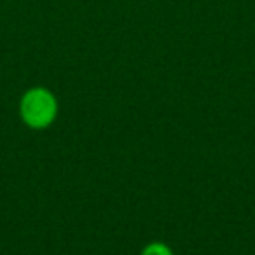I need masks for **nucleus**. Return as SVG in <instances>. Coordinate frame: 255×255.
Masks as SVG:
<instances>
[{
	"mask_svg": "<svg viewBox=\"0 0 255 255\" xmlns=\"http://www.w3.org/2000/svg\"><path fill=\"white\" fill-rule=\"evenodd\" d=\"M60 103L58 96L46 86L28 88L19 98V117L30 129L42 131L51 128L58 119Z\"/></svg>",
	"mask_w": 255,
	"mask_h": 255,
	"instance_id": "f257e3e1",
	"label": "nucleus"
},
{
	"mask_svg": "<svg viewBox=\"0 0 255 255\" xmlns=\"http://www.w3.org/2000/svg\"><path fill=\"white\" fill-rule=\"evenodd\" d=\"M140 255H175L170 245H166L164 241H150L142 248Z\"/></svg>",
	"mask_w": 255,
	"mask_h": 255,
	"instance_id": "f03ea898",
	"label": "nucleus"
}]
</instances>
